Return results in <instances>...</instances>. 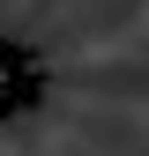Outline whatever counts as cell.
Returning <instances> with one entry per match:
<instances>
[{
	"instance_id": "cell-1",
	"label": "cell",
	"mask_w": 149,
	"mask_h": 156,
	"mask_svg": "<svg viewBox=\"0 0 149 156\" xmlns=\"http://www.w3.org/2000/svg\"><path fill=\"white\" fill-rule=\"evenodd\" d=\"M0 89H8V67H0Z\"/></svg>"
}]
</instances>
